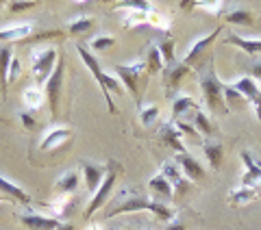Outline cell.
Wrapping results in <instances>:
<instances>
[{
  "label": "cell",
  "mask_w": 261,
  "mask_h": 230,
  "mask_svg": "<svg viewBox=\"0 0 261 230\" xmlns=\"http://www.w3.org/2000/svg\"><path fill=\"white\" fill-rule=\"evenodd\" d=\"M148 187H150V191H154L157 195H161V198H172V195H174L172 185H170V180L163 176L161 171H159V174H154V176L148 180Z\"/></svg>",
  "instance_id": "21"
},
{
  "label": "cell",
  "mask_w": 261,
  "mask_h": 230,
  "mask_svg": "<svg viewBox=\"0 0 261 230\" xmlns=\"http://www.w3.org/2000/svg\"><path fill=\"white\" fill-rule=\"evenodd\" d=\"M161 70H163V59H161V54L157 50V46H152L148 50V59H146V72H148V74H157Z\"/></svg>",
  "instance_id": "31"
},
{
  "label": "cell",
  "mask_w": 261,
  "mask_h": 230,
  "mask_svg": "<svg viewBox=\"0 0 261 230\" xmlns=\"http://www.w3.org/2000/svg\"><path fill=\"white\" fill-rule=\"evenodd\" d=\"M159 135H161V141L166 143V146H170L172 150H176V154L187 152V150H185V146L181 143V133L176 130V126L172 124V122L163 124V126L159 128Z\"/></svg>",
  "instance_id": "17"
},
{
  "label": "cell",
  "mask_w": 261,
  "mask_h": 230,
  "mask_svg": "<svg viewBox=\"0 0 261 230\" xmlns=\"http://www.w3.org/2000/svg\"><path fill=\"white\" fill-rule=\"evenodd\" d=\"M22 100H24L27 111H37L39 106L44 104V89L37 87V85L27 87V89H24V94H22Z\"/></svg>",
  "instance_id": "20"
},
{
  "label": "cell",
  "mask_w": 261,
  "mask_h": 230,
  "mask_svg": "<svg viewBox=\"0 0 261 230\" xmlns=\"http://www.w3.org/2000/svg\"><path fill=\"white\" fill-rule=\"evenodd\" d=\"M79 187V174L76 171H68L63 174L59 180H57V191L59 193H72Z\"/></svg>",
  "instance_id": "26"
},
{
  "label": "cell",
  "mask_w": 261,
  "mask_h": 230,
  "mask_svg": "<svg viewBox=\"0 0 261 230\" xmlns=\"http://www.w3.org/2000/svg\"><path fill=\"white\" fill-rule=\"evenodd\" d=\"M194 128L198 130L200 135H205V137L214 135V124H211V120L207 118V113H202L200 109L196 111V115H194Z\"/></svg>",
  "instance_id": "27"
},
{
  "label": "cell",
  "mask_w": 261,
  "mask_h": 230,
  "mask_svg": "<svg viewBox=\"0 0 261 230\" xmlns=\"http://www.w3.org/2000/svg\"><path fill=\"white\" fill-rule=\"evenodd\" d=\"M242 163H244V174H242V185L246 189H259L261 187V163L250 157V152H242Z\"/></svg>",
  "instance_id": "9"
},
{
  "label": "cell",
  "mask_w": 261,
  "mask_h": 230,
  "mask_svg": "<svg viewBox=\"0 0 261 230\" xmlns=\"http://www.w3.org/2000/svg\"><path fill=\"white\" fill-rule=\"evenodd\" d=\"M202 150H205V157L209 161V165L214 169H220V165H222V143L207 141L205 146H202Z\"/></svg>",
  "instance_id": "25"
},
{
  "label": "cell",
  "mask_w": 261,
  "mask_h": 230,
  "mask_svg": "<svg viewBox=\"0 0 261 230\" xmlns=\"http://www.w3.org/2000/svg\"><path fill=\"white\" fill-rule=\"evenodd\" d=\"M220 31H222V28H214V31H211L209 33V35H205V37H200V39H196V42L190 46V50H187V54H185V59H183V63L187 65V68H190V65L196 61V59H198V56H200V52L202 50H205V48L211 44V42H214V39L220 35Z\"/></svg>",
  "instance_id": "15"
},
{
  "label": "cell",
  "mask_w": 261,
  "mask_h": 230,
  "mask_svg": "<svg viewBox=\"0 0 261 230\" xmlns=\"http://www.w3.org/2000/svg\"><path fill=\"white\" fill-rule=\"evenodd\" d=\"M161 174L170 180V185H172V189L176 193H185L187 189H190V180L183 176V171H181V167H178L176 163H163Z\"/></svg>",
  "instance_id": "12"
},
{
  "label": "cell",
  "mask_w": 261,
  "mask_h": 230,
  "mask_svg": "<svg viewBox=\"0 0 261 230\" xmlns=\"http://www.w3.org/2000/svg\"><path fill=\"white\" fill-rule=\"evenodd\" d=\"M33 7H35V3H33V0H20V3H11V5H9V11L18 13V11L33 9Z\"/></svg>",
  "instance_id": "36"
},
{
  "label": "cell",
  "mask_w": 261,
  "mask_h": 230,
  "mask_svg": "<svg viewBox=\"0 0 261 230\" xmlns=\"http://www.w3.org/2000/svg\"><path fill=\"white\" fill-rule=\"evenodd\" d=\"M57 230H74V226H72V224H59V226H57Z\"/></svg>",
  "instance_id": "41"
},
{
  "label": "cell",
  "mask_w": 261,
  "mask_h": 230,
  "mask_svg": "<svg viewBox=\"0 0 261 230\" xmlns=\"http://www.w3.org/2000/svg\"><path fill=\"white\" fill-rule=\"evenodd\" d=\"M83 174H85V185L89 193H96V189L102 185L105 176H107V167L98 165V163H83Z\"/></svg>",
  "instance_id": "13"
},
{
  "label": "cell",
  "mask_w": 261,
  "mask_h": 230,
  "mask_svg": "<svg viewBox=\"0 0 261 230\" xmlns=\"http://www.w3.org/2000/svg\"><path fill=\"white\" fill-rule=\"evenodd\" d=\"M252 20L255 18H252V11H248V9H235V11L226 13V22L240 24V26H250Z\"/></svg>",
  "instance_id": "28"
},
{
  "label": "cell",
  "mask_w": 261,
  "mask_h": 230,
  "mask_svg": "<svg viewBox=\"0 0 261 230\" xmlns=\"http://www.w3.org/2000/svg\"><path fill=\"white\" fill-rule=\"evenodd\" d=\"M116 178H118V163H109V167H107V176H105L102 180V185L96 189V193L92 195V200H89L87 204V209H85V219H89L94 215V213L102 207L105 202L109 200V195L113 191V185H116Z\"/></svg>",
  "instance_id": "5"
},
{
  "label": "cell",
  "mask_w": 261,
  "mask_h": 230,
  "mask_svg": "<svg viewBox=\"0 0 261 230\" xmlns=\"http://www.w3.org/2000/svg\"><path fill=\"white\" fill-rule=\"evenodd\" d=\"M89 230H100V228H98V226H89Z\"/></svg>",
  "instance_id": "42"
},
{
  "label": "cell",
  "mask_w": 261,
  "mask_h": 230,
  "mask_svg": "<svg viewBox=\"0 0 261 230\" xmlns=\"http://www.w3.org/2000/svg\"><path fill=\"white\" fill-rule=\"evenodd\" d=\"M228 44H235L240 50L248 52V54H259L261 52V39H246V37H240V35H228L226 37Z\"/></svg>",
  "instance_id": "23"
},
{
  "label": "cell",
  "mask_w": 261,
  "mask_h": 230,
  "mask_svg": "<svg viewBox=\"0 0 261 230\" xmlns=\"http://www.w3.org/2000/svg\"><path fill=\"white\" fill-rule=\"evenodd\" d=\"M22 224L29 230H57V226L61 224L55 217H44V215H35V213H27L22 215Z\"/></svg>",
  "instance_id": "16"
},
{
  "label": "cell",
  "mask_w": 261,
  "mask_h": 230,
  "mask_svg": "<svg viewBox=\"0 0 261 230\" xmlns=\"http://www.w3.org/2000/svg\"><path fill=\"white\" fill-rule=\"evenodd\" d=\"M137 211H152L159 219H166V221L174 219V211L170 207H166V202H154V200H148V198H140V195L126 198V200H122L118 207H111L107 211V217L122 215V213H137Z\"/></svg>",
  "instance_id": "1"
},
{
  "label": "cell",
  "mask_w": 261,
  "mask_h": 230,
  "mask_svg": "<svg viewBox=\"0 0 261 230\" xmlns=\"http://www.w3.org/2000/svg\"><path fill=\"white\" fill-rule=\"evenodd\" d=\"M252 78H255V80H261V61L252 63Z\"/></svg>",
  "instance_id": "39"
},
{
  "label": "cell",
  "mask_w": 261,
  "mask_h": 230,
  "mask_svg": "<svg viewBox=\"0 0 261 230\" xmlns=\"http://www.w3.org/2000/svg\"><path fill=\"white\" fill-rule=\"evenodd\" d=\"M20 120H22V124L27 126L29 130H31V128H35V118H33V113H31V111H22V113H20Z\"/></svg>",
  "instance_id": "37"
},
{
  "label": "cell",
  "mask_w": 261,
  "mask_h": 230,
  "mask_svg": "<svg viewBox=\"0 0 261 230\" xmlns=\"http://www.w3.org/2000/svg\"><path fill=\"white\" fill-rule=\"evenodd\" d=\"M259 189H246V187H240L231 191V204H246V202H252L257 198Z\"/></svg>",
  "instance_id": "29"
},
{
  "label": "cell",
  "mask_w": 261,
  "mask_h": 230,
  "mask_svg": "<svg viewBox=\"0 0 261 230\" xmlns=\"http://www.w3.org/2000/svg\"><path fill=\"white\" fill-rule=\"evenodd\" d=\"M70 137H72V130H70L68 126H55V128H50V130H48V133L44 135L39 148H42V150H55V148H59L61 143L68 141Z\"/></svg>",
  "instance_id": "14"
},
{
  "label": "cell",
  "mask_w": 261,
  "mask_h": 230,
  "mask_svg": "<svg viewBox=\"0 0 261 230\" xmlns=\"http://www.w3.org/2000/svg\"><path fill=\"white\" fill-rule=\"evenodd\" d=\"M18 74H20V61L13 56V61H11V68H9V83H13L15 78H18Z\"/></svg>",
  "instance_id": "38"
},
{
  "label": "cell",
  "mask_w": 261,
  "mask_h": 230,
  "mask_svg": "<svg viewBox=\"0 0 261 230\" xmlns=\"http://www.w3.org/2000/svg\"><path fill=\"white\" fill-rule=\"evenodd\" d=\"M166 230H185V226L183 224H176V221H170V226Z\"/></svg>",
  "instance_id": "40"
},
{
  "label": "cell",
  "mask_w": 261,
  "mask_h": 230,
  "mask_svg": "<svg viewBox=\"0 0 261 230\" xmlns=\"http://www.w3.org/2000/svg\"><path fill=\"white\" fill-rule=\"evenodd\" d=\"M159 118V106L157 104H148V106H142V111H140V120H142V124L144 126H150L154 124Z\"/></svg>",
  "instance_id": "33"
},
{
  "label": "cell",
  "mask_w": 261,
  "mask_h": 230,
  "mask_svg": "<svg viewBox=\"0 0 261 230\" xmlns=\"http://www.w3.org/2000/svg\"><path fill=\"white\" fill-rule=\"evenodd\" d=\"M200 89H202V94H205L209 111H214V113H218V111L226 113L228 111L226 100H224V85H222V80H218L214 70H209L207 76L200 78Z\"/></svg>",
  "instance_id": "3"
},
{
  "label": "cell",
  "mask_w": 261,
  "mask_h": 230,
  "mask_svg": "<svg viewBox=\"0 0 261 230\" xmlns=\"http://www.w3.org/2000/svg\"><path fill=\"white\" fill-rule=\"evenodd\" d=\"M0 191L7 193L13 200H18L20 204H31V195L24 191V189H20L15 183H11L9 178H5V176H0Z\"/></svg>",
  "instance_id": "19"
},
{
  "label": "cell",
  "mask_w": 261,
  "mask_h": 230,
  "mask_svg": "<svg viewBox=\"0 0 261 230\" xmlns=\"http://www.w3.org/2000/svg\"><path fill=\"white\" fill-rule=\"evenodd\" d=\"M233 89H235V92H240L246 102H250L252 106H255L257 118L261 120V89L257 85V80L252 76H242V78H238L233 83Z\"/></svg>",
  "instance_id": "8"
},
{
  "label": "cell",
  "mask_w": 261,
  "mask_h": 230,
  "mask_svg": "<svg viewBox=\"0 0 261 230\" xmlns=\"http://www.w3.org/2000/svg\"><path fill=\"white\" fill-rule=\"evenodd\" d=\"M89 28H94V18H87V15L72 20L68 24V33H70V35H79V33H85Z\"/></svg>",
  "instance_id": "32"
},
{
  "label": "cell",
  "mask_w": 261,
  "mask_h": 230,
  "mask_svg": "<svg viewBox=\"0 0 261 230\" xmlns=\"http://www.w3.org/2000/svg\"><path fill=\"white\" fill-rule=\"evenodd\" d=\"M59 61V54L53 46L48 48H39V50L33 52L31 56V72H33V78H35V85L42 87L44 83H48L50 74L55 72V65Z\"/></svg>",
  "instance_id": "2"
},
{
  "label": "cell",
  "mask_w": 261,
  "mask_h": 230,
  "mask_svg": "<svg viewBox=\"0 0 261 230\" xmlns=\"http://www.w3.org/2000/svg\"><path fill=\"white\" fill-rule=\"evenodd\" d=\"M63 74H65V63H63V56L55 65V72L50 74L46 83V98H48V104H50V113L57 115L59 113V102H61V87H63Z\"/></svg>",
  "instance_id": "7"
},
{
  "label": "cell",
  "mask_w": 261,
  "mask_h": 230,
  "mask_svg": "<svg viewBox=\"0 0 261 230\" xmlns=\"http://www.w3.org/2000/svg\"><path fill=\"white\" fill-rule=\"evenodd\" d=\"M172 124L176 126V130H178V133H185V135H192V137H198V130H196L194 126H190V124H185V122H181V120H178V122H172Z\"/></svg>",
  "instance_id": "35"
},
{
  "label": "cell",
  "mask_w": 261,
  "mask_h": 230,
  "mask_svg": "<svg viewBox=\"0 0 261 230\" xmlns=\"http://www.w3.org/2000/svg\"><path fill=\"white\" fill-rule=\"evenodd\" d=\"M144 72H146V63H142V61L128 63V65H113V74L118 76L122 87H126L135 98H140V89H137V83H140V78H142Z\"/></svg>",
  "instance_id": "6"
},
{
  "label": "cell",
  "mask_w": 261,
  "mask_h": 230,
  "mask_svg": "<svg viewBox=\"0 0 261 230\" xmlns=\"http://www.w3.org/2000/svg\"><path fill=\"white\" fill-rule=\"evenodd\" d=\"M33 31L31 22H18V24H5L0 26V42H22L27 39Z\"/></svg>",
  "instance_id": "10"
},
{
  "label": "cell",
  "mask_w": 261,
  "mask_h": 230,
  "mask_svg": "<svg viewBox=\"0 0 261 230\" xmlns=\"http://www.w3.org/2000/svg\"><path fill=\"white\" fill-rule=\"evenodd\" d=\"M157 50L163 59V65H166V68H172V63H174V42L172 39H163V42H159Z\"/></svg>",
  "instance_id": "30"
},
{
  "label": "cell",
  "mask_w": 261,
  "mask_h": 230,
  "mask_svg": "<svg viewBox=\"0 0 261 230\" xmlns=\"http://www.w3.org/2000/svg\"><path fill=\"white\" fill-rule=\"evenodd\" d=\"M190 74V68L185 63H178V65H172V68H166V85L170 89H174L181 80Z\"/></svg>",
  "instance_id": "24"
},
{
  "label": "cell",
  "mask_w": 261,
  "mask_h": 230,
  "mask_svg": "<svg viewBox=\"0 0 261 230\" xmlns=\"http://www.w3.org/2000/svg\"><path fill=\"white\" fill-rule=\"evenodd\" d=\"M76 52H79V56H81V61L85 63V68L92 72V76L96 78V83H98V87H100V92H102V96H105V102H107V109H109L111 113H116L118 106L113 104V98H111V94L107 92V87H105V70L100 68V61H98L96 54L89 52L85 46H76Z\"/></svg>",
  "instance_id": "4"
},
{
  "label": "cell",
  "mask_w": 261,
  "mask_h": 230,
  "mask_svg": "<svg viewBox=\"0 0 261 230\" xmlns=\"http://www.w3.org/2000/svg\"><path fill=\"white\" fill-rule=\"evenodd\" d=\"M187 111H198V104L194 102V98L190 96H176L172 102V120H181Z\"/></svg>",
  "instance_id": "22"
},
{
  "label": "cell",
  "mask_w": 261,
  "mask_h": 230,
  "mask_svg": "<svg viewBox=\"0 0 261 230\" xmlns=\"http://www.w3.org/2000/svg\"><path fill=\"white\" fill-rule=\"evenodd\" d=\"M111 46H116V39L109 37V35H102V37L92 39V50L94 52H102V50H107V48H111Z\"/></svg>",
  "instance_id": "34"
},
{
  "label": "cell",
  "mask_w": 261,
  "mask_h": 230,
  "mask_svg": "<svg viewBox=\"0 0 261 230\" xmlns=\"http://www.w3.org/2000/svg\"><path fill=\"white\" fill-rule=\"evenodd\" d=\"M13 61V48L3 46L0 48V92L7 96V87H9V68Z\"/></svg>",
  "instance_id": "18"
},
{
  "label": "cell",
  "mask_w": 261,
  "mask_h": 230,
  "mask_svg": "<svg viewBox=\"0 0 261 230\" xmlns=\"http://www.w3.org/2000/svg\"><path fill=\"white\" fill-rule=\"evenodd\" d=\"M176 165L181 167V171L185 174L187 180H202L205 178V169H202V165L192 157V154H187V152L176 154Z\"/></svg>",
  "instance_id": "11"
}]
</instances>
